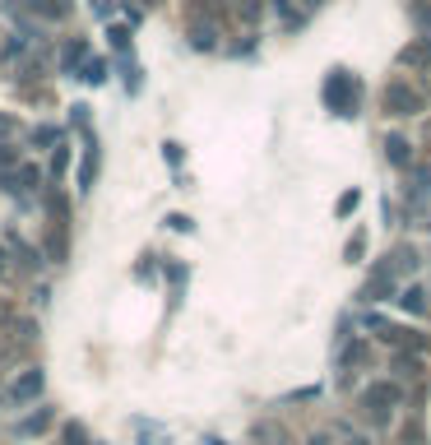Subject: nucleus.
<instances>
[{
    "mask_svg": "<svg viewBox=\"0 0 431 445\" xmlns=\"http://www.w3.org/2000/svg\"><path fill=\"white\" fill-rule=\"evenodd\" d=\"M37 390H42V376L33 371V376H24V381L15 385V399H28V394H37Z\"/></svg>",
    "mask_w": 431,
    "mask_h": 445,
    "instance_id": "obj_1",
    "label": "nucleus"
}]
</instances>
